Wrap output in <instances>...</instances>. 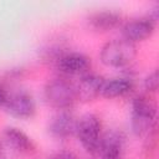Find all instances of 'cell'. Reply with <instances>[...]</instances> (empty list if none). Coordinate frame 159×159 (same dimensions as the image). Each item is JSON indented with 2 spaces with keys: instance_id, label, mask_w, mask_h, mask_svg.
Masks as SVG:
<instances>
[{
  "instance_id": "cell-1",
  "label": "cell",
  "mask_w": 159,
  "mask_h": 159,
  "mask_svg": "<svg viewBox=\"0 0 159 159\" xmlns=\"http://www.w3.org/2000/svg\"><path fill=\"white\" fill-rule=\"evenodd\" d=\"M157 118V106L147 97L138 96L132 102L130 112V128L132 132L140 137L148 134L154 124Z\"/></svg>"
},
{
  "instance_id": "cell-2",
  "label": "cell",
  "mask_w": 159,
  "mask_h": 159,
  "mask_svg": "<svg viewBox=\"0 0 159 159\" xmlns=\"http://www.w3.org/2000/svg\"><path fill=\"white\" fill-rule=\"evenodd\" d=\"M135 45L125 39H117L107 42L101 50V61L109 67H124L135 57Z\"/></svg>"
},
{
  "instance_id": "cell-3",
  "label": "cell",
  "mask_w": 159,
  "mask_h": 159,
  "mask_svg": "<svg viewBox=\"0 0 159 159\" xmlns=\"http://www.w3.org/2000/svg\"><path fill=\"white\" fill-rule=\"evenodd\" d=\"M45 99L46 102L60 111H66L73 106L77 101L75 84L65 78H53L45 86Z\"/></svg>"
},
{
  "instance_id": "cell-4",
  "label": "cell",
  "mask_w": 159,
  "mask_h": 159,
  "mask_svg": "<svg viewBox=\"0 0 159 159\" xmlns=\"http://www.w3.org/2000/svg\"><path fill=\"white\" fill-rule=\"evenodd\" d=\"M101 129V122L94 114L88 113L77 119L75 134L77 135L82 147L91 154H97L99 140L102 137Z\"/></svg>"
},
{
  "instance_id": "cell-5",
  "label": "cell",
  "mask_w": 159,
  "mask_h": 159,
  "mask_svg": "<svg viewBox=\"0 0 159 159\" xmlns=\"http://www.w3.org/2000/svg\"><path fill=\"white\" fill-rule=\"evenodd\" d=\"M125 137L120 130L111 129L102 134L97 154L101 159H122Z\"/></svg>"
},
{
  "instance_id": "cell-6",
  "label": "cell",
  "mask_w": 159,
  "mask_h": 159,
  "mask_svg": "<svg viewBox=\"0 0 159 159\" xmlns=\"http://www.w3.org/2000/svg\"><path fill=\"white\" fill-rule=\"evenodd\" d=\"M4 107L10 116L20 119L30 118L35 113V101L32 96L25 91H17L7 94Z\"/></svg>"
},
{
  "instance_id": "cell-7",
  "label": "cell",
  "mask_w": 159,
  "mask_h": 159,
  "mask_svg": "<svg viewBox=\"0 0 159 159\" xmlns=\"http://www.w3.org/2000/svg\"><path fill=\"white\" fill-rule=\"evenodd\" d=\"M55 65L61 73L71 76L84 73L91 66L88 57L80 52H63Z\"/></svg>"
},
{
  "instance_id": "cell-8",
  "label": "cell",
  "mask_w": 159,
  "mask_h": 159,
  "mask_svg": "<svg viewBox=\"0 0 159 159\" xmlns=\"http://www.w3.org/2000/svg\"><path fill=\"white\" fill-rule=\"evenodd\" d=\"M104 78L96 73H86L83 75L78 82L75 84L76 97L81 101H92L97 96L101 94L102 86L104 83Z\"/></svg>"
},
{
  "instance_id": "cell-9",
  "label": "cell",
  "mask_w": 159,
  "mask_h": 159,
  "mask_svg": "<svg viewBox=\"0 0 159 159\" xmlns=\"http://www.w3.org/2000/svg\"><path fill=\"white\" fill-rule=\"evenodd\" d=\"M77 119L67 111L55 114L48 122V132L56 138H67L76 132Z\"/></svg>"
},
{
  "instance_id": "cell-10",
  "label": "cell",
  "mask_w": 159,
  "mask_h": 159,
  "mask_svg": "<svg viewBox=\"0 0 159 159\" xmlns=\"http://www.w3.org/2000/svg\"><path fill=\"white\" fill-rule=\"evenodd\" d=\"M154 31V22L149 17H142V19H134L128 21L123 26V39L135 42V41H142L149 37Z\"/></svg>"
},
{
  "instance_id": "cell-11",
  "label": "cell",
  "mask_w": 159,
  "mask_h": 159,
  "mask_svg": "<svg viewBox=\"0 0 159 159\" xmlns=\"http://www.w3.org/2000/svg\"><path fill=\"white\" fill-rule=\"evenodd\" d=\"M133 88V81L125 77H117L104 81L101 94L106 98H116L129 93Z\"/></svg>"
},
{
  "instance_id": "cell-12",
  "label": "cell",
  "mask_w": 159,
  "mask_h": 159,
  "mask_svg": "<svg viewBox=\"0 0 159 159\" xmlns=\"http://www.w3.org/2000/svg\"><path fill=\"white\" fill-rule=\"evenodd\" d=\"M4 138H5V142L11 148L17 150L19 153H29L34 149V144H32L31 139L22 130L17 129L15 127L5 128Z\"/></svg>"
},
{
  "instance_id": "cell-13",
  "label": "cell",
  "mask_w": 159,
  "mask_h": 159,
  "mask_svg": "<svg viewBox=\"0 0 159 159\" xmlns=\"http://www.w3.org/2000/svg\"><path fill=\"white\" fill-rule=\"evenodd\" d=\"M89 26L97 31H109L120 24V15L116 11H98L93 14L89 20Z\"/></svg>"
},
{
  "instance_id": "cell-14",
  "label": "cell",
  "mask_w": 159,
  "mask_h": 159,
  "mask_svg": "<svg viewBox=\"0 0 159 159\" xmlns=\"http://www.w3.org/2000/svg\"><path fill=\"white\" fill-rule=\"evenodd\" d=\"M158 83H159V76L157 70L149 73L144 80V87L147 91H150V92H155L158 89Z\"/></svg>"
},
{
  "instance_id": "cell-15",
  "label": "cell",
  "mask_w": 159,
  "mask_h": 159,
  "mask_svg": "<svg viewBox=\"0 0 159 159\" xmlns=\"http://www.w3.org/2000/svg\"><path fill=\"white\" fill-rule=\"evenodd\" d=\"M48 159H77L76 155L71 152H60L52 157H50Z\"/></svg>"
},
{
  "instance_id": "cell-16",
  "label": "cell",
  "mask_w": 159,
  "mask_h": 159,
  "mask_svg": "<svg viewBox=\"0 0 159 159\" xmlns=\"http://www.w3.org/2000/svg\"><path fill=\"white\" fill-rule=\"evenodd\" d=\"M6 99H7V92L4 89V87L0 86V107L5 104Z\"/></svg>"
},
{
  "instance_id": "cell-17",
  "label": "cell",
  "mask_w": 159,
  "mask_h": 159,
  "mask_svg": "<svg viewBox=\"0 0 159 159\" xmlns=\"http://www.w3.org/2000/svg\"><path fill=\"white\" fill-rule=\"evenodd\" d=\"M0 159H5V158H4V157H2L1 154H0Z\"/></svg>"
}]
</instances>
